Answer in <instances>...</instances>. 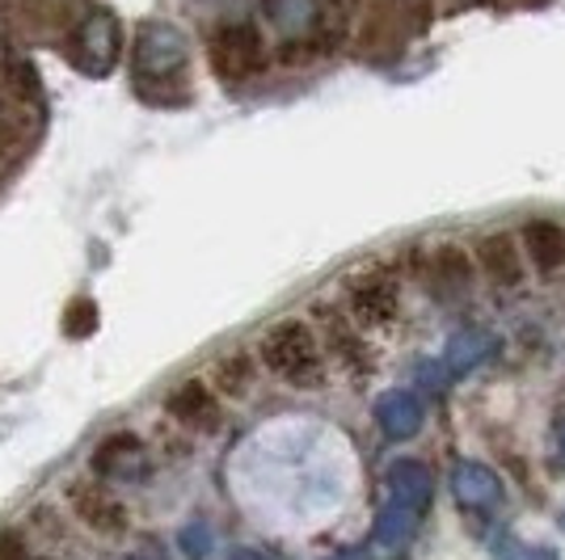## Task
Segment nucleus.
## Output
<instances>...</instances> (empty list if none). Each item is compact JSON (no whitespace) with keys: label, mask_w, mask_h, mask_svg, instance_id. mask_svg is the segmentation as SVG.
I'll list each match as a JSON object with an SVG mask.
<instances>
[{"label":"nucleus","mask_w":565,"mask_h":560,"mask_svg":"<svg viewBox=\"0 0 565 560\" xmlns=\"http://www.w3.org/2000/svg\"><path fill=\"white\" fill-rule=\"evenodd\" d=\"M317 321H321V337H326V351L342 363V367H351V371H363L367 363H372V354H367V342H363V333L354 325L347 312H338V308H317Z\"/></svg>","instance_id":"nucleus-9"},{"label":"nucleus","mask_w":565,"mask_h":560,"mask_svg":"<svg viewBox=\"0 0 565 560\" xmlns=\"http://www.w3.org/2000/svg\"><path fill=\"white\" fill-rule=\"evenodd\" d=\"M0 560H25V548L13 536L0 539Z\"/></svg>","instance_id":"nucleus-18"},{"label":"nucleus","mask_w":565,"mask_h":560,"mask_svg":"<svg viewBox=\"0 0 565 560\" xmlns=\"http://www.w3.org/2000/svg\"><path fill=\"white\" fill-rule=\"evenodd\" d=\"M122 47H127V34H122V22L115 18V9H89L81 22L72 25L68 34V64L81 76H110L122 60Z\"/></svg>","instance_id":"nucleus-5"},{"label":"nucleus","mask_w":565,"mask_h":560,"mask_svg":"<svg viewBox=\"0 0 565 560\" xmlns=\"http://www.w3.org/2000/svg\"><path fill=\"white\" fill-rule=\"evenodd\" d=\"M519 245H523V257H527L541 274H557L565 266V228L553 224V219H532V224H523Z\"/></svg>","instance_id":"nucleus-10"},{"label":"nucleus","mask_w":565,"mask_h":560,"mask_svg":"<svg viewBox=\"0 0 565 560\" xmlns=\"http://www.w3.org/2000/svg\"><path fill=\"white\" fill-rule=\"evenodd\" d=\"M94 325H97V308L89 304V300H76V304L64 312V333H72V337H85Z\"/></svg>","instance_id":"nucleus-16"},{"label":"nucleus","mask_w":565,"mask_h":560,"mask_svg":"<svg viewBox=\"0 0 565 560\" xmlns=\"http://www.w3.org/2000/svg\"><path fill=\"white\" fill-rule=\"evenodd\" d=\"M562 523H565V518H562Z\"/></svg>","instance_id":"nucleus-22"},{"label":"nucleus","mask_w":565,"mask_h":560,"mask_svg":"<svg viewBox=\"0 0 565 560\" xmlns=\"http://www.w3.org/2000/svg\"><path fill=\"white\" fill-rule=\"evenodd\" d=\"M507 4H519V9H541V4H548V0H507Z\"/></svg>","instance_id":"nucleus-20"},{"label":"nucleus","mask_w":565,"mask_h":560,"mask_svg":"<svg viewBox=\"0 0 565 560\" xmlns=\"http://www.w3.org/2000/svg\"><path fill=\"white\" fill-rule=\"evenodd\" d=\"M418 421H423V405L409 397V392H388V397L380 400V426H384L393 439L414 434Z\"/></svg>","instance_id":"nucleus-14"},{"label":"nucleus","mask_w":565,"mask_h":560,"mask_svg":"<svg viewBox=\"0 0 565 560\" xmlns=\"http://www.w3.org/2000/svg\"><path fill=\"white\" fill-rule=\"evenodd\" d=\"M262 18L275 34L282 60H321L342 47L347 39V9L342 0H262Z\"/></svg>","instance_id":"nucleus-2"},{"label":"nucleus","mask_w":565,"mask_h":560,"mask_svg":"<svg viewBox=\"0 0 565 560\" xmlns=\"http://www.w3.org/2000/svg\"><path fill=\"white\" fill-rule=\"evenodd\" d=\"M13 60V51H9V25H4V18H0V68Z\"/></svg>","instance_id":"nucleus-19"},{"label":"nucleus","mask_w":565,"mask_h":560,"mask_svg":"<svg viewBox=\"0 0 565 560\" xmlns=\"http://www.w3.org/2000/svg\"><path fill=\"white\" fill-rule=\"evenodd\" d=\"M401 312V282L388 270H367L347 287V316L359 329L393 325Z\"/></svg>","instance_id":"nucleus-7"},{"label":"nucleus","mask_w":565,"mask_h":560,"mask_svg":"<svg viewBox=\"0 0 565 560\" xmlns=\"http://www.w3.org/2000/svg\"><path fill=\"white\" fill-rule=\"evenodd\" d=\"M456 489H460L465 502L490 506V502H498V476L481 464H465L460 472H456Z\"/></svg>","instance_id":"nucleus-15"},{"label":"nucleus","mask_w":565,"mask_h":560,"mask_svg":"<svg viewBox=\"0 0 565 560\" xmlns=\"http://www.w3.org/2000/svg\"><path fill=\"white\" fill-rule=\"evenodd\" d=\"M397 4H405V0H397Z\"/></svg>","instance_id":"nucleus-21"},{"label":"nucleus","mask_w":565,"mask_h":560,"mask_svg":"<svg viewBox=\"0 0 565 560\" xmlns=\"http://www.w3.org/2000/svg\"><path fill=\"white\" fill-rule=\"evenodd\" d=\"M207 64L224 85H254L270 68V43L254 22H220L207 39Z\"/></svg>","instance_id":"nucleus-4"},{"label":"nucleus","mask_w":565,"mask_h":560,"mask_svg":"<svg viewBox=\"0 0 565 560\" xmlns=\"http://www.w3.org/2000/svg\"><path fill=\"white\" fill-rule=\"evenodd\" d=\"M169 418L182 421V426H194V430H212L220 421V400H215V388H207L203 379H186L173 397H169Z\"/></svg>","instance_id":"nucleus-11"},{"label":"nucleus","mask_w":565,"mask_h":560,"mask_svg":"<svg viewBox=\"0 0 565 560\" xmlns=\"http://www.w3.org/2000/svg\"><path fill=\"white\" fill-rule=\"evenodd\" d=\"M498 557L502 560H557L553 552H544V548H527V543H515V539L498 543Z\"/></svg>","instance_id":"nucleus-17"},{"label":"nucleus","mask_w":565,"mask_h":560,"mask_svg":"<svg viewBox=\"0 0 565 560\" xmlns=\"http://www.w3.org/2000/svg\"><path fill=\"white\" fill-rule=\"evenodd\" d=\"M414 274L435 300H465L477 282V261L465 245H435L426 254H414Z\"/></svg>","instance_id":"nucleus-6"},{"label":"nucleus","mask_w":565,"mask_h":560,"mask_svg":"<svg viewBox=\"0 0 565 560\" xmlns=\"http://www.w3.org/2000/svg\"><path fill=\"white\" fill-rule=\"evenodd\" d=\"M472 261L486 274V282H494L502 291L523 282V245L511 233H486L472 245Z\"/></svg>","instance_id":"nucleus-8"},{"label":"nucleus","mask_w":565,"mask_h":560,"mask_svg":"<svg viewBox=\"0 0 565 560\" xmlns=\"http://www.w3.org/2000/svg\"><path fill=\"white\" fill-rule=\"evenodd\" d=\"M190 39L169 18H148L131 39V89L152 106H178L190 97Z\"/></svg>","instance_id":"nucleus-1"},{"label":"nucleus","mask_w":565,"mask_h":560,"mask_svg":"<svg viewBox=\"0 0 565 560\" xmlns=\"http://www.w3.org/2000/svg\"><path fill=\"white\" fill-rule=\"evenodd\" d=\"M212 384L215 392H224V397H245L254 388V354L245 351L224 354L212 367Z\"/></svg>","instance_id":"nucleus-13"},{"label":"nucleus","mask_w":565,"mask_h":560,"mask_svg":"<svg viewBox=\"0 0 565 560\" xmlns=\"http://www.w3.org/2000/svg\"><path fill=\"white\" fill-rule=\"evenodd\" d=\"M72 510H76V518H81L85 527L106 531V536H118V531L127 527V514H122V506H118L115 497L89 489V485H76V489H72Z\"/></svg>","instance_id":"nucleus-12"},{"label":"nucleus","mask_w":565,"mask_h":560,"mask_svg":"<svg viewBox=\"0 0 565 560\" xmlns=\"http://www.w3.org/2000/svg\"><path fill=\"white\" fill-rule=\"evenodd\" d=\"M258 358L266 363V371L287 379L291 388H317L326 379V346H321L317 329L296 316L266 329Z\"/></svg>","instance_id":"nucleus-3"}]
</instances>
